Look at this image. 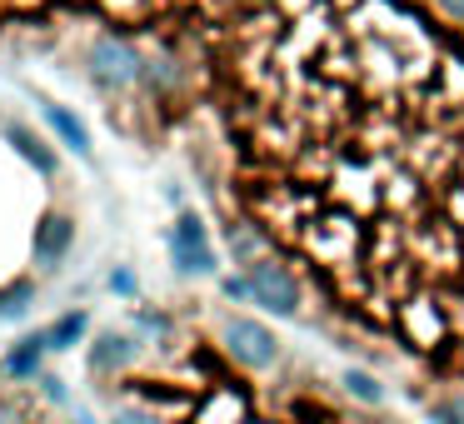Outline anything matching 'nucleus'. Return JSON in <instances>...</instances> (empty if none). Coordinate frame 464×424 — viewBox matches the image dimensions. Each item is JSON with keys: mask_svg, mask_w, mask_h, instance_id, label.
Here are the masks:
<instances>
[{"mask_svg": "<svg viewBox=\"0 0 464 424\" xmlns=\"http://www.w3.org/2000/svg\"><path fill=\"white\" fill-rule=\"evenodd\" d=\"M440 11H444V21L464 25V0H440Z\"/></svg>", "mask_w": 464, "mask_h": 424, "instance_id": "nucleus-17", "label": "nucleus"}, {"mask_svg": "<svg viewBox=\"0 0 464 424\" xmlns=\"http://www.w3.org/2000/svg\"><path fill=\"white\" fill-rule=\"evenodd\" d=\"M51 350V340H45V334H31V340H21L11 350V360H5V374H11V380H31L35 370H41V354Z\"/></svg>", "mask_w": 464, "mask_h": 424, "instance_id": "nucleus-7", "label": "nucleus"}, {"mask_svg": "<svg viewBox=\"0 0 464 424\" xmlns=\"http://www.w3.org/2000/svg\"><path fill=\"white\" fill-rule=\"evenodd\" d=\"M175 245H185V250H210V245H205V225L195 220V215H180V220H175Z\"/></svg>", "mask_w": 464, "mask_h": 424, "instance_id": "nucleus-13", "label": "nucleus"}, {"mask_svg": "<svg viewBox=\"0 0 464 424\" xmlns=\"http://www.w3.org/2000/svg\"><path fill=\"white\" fill-rule=\"evenodd\" d=\"M45 5H91V11L111 15V21H130V25H155L170 15H195V11H225L230 0H0V11L15 15H35Z\"/></svg>", "mask_w": 464, "mask_h": 424, "instance_id": "nucleus-2", "label": "nucleus"}, {"mask_svg": "<svg viewBox=\"0 0 464 424\" xmlns=\"http://www.w3.org/2000/svg\"><path fill=\"white\" fill-rule=\"evenodd\" d=\"M130 360V344L121 340V334H105V340H95L91 344V370H121V364Z\"/></svg>", "mask_w": 464, "mask_h": 424, "instance_id": "nucleus-10", "label": "nucleus"}, {"mask_svg": "<svg viewBox=\"0 0 464 424\" xmlns=\"http://www.w3.org/2000/svg\"><path fill=\"white\" fill-rule=\"evenodd\" d=\"M45 120H51V130L61 135V140L71 145L75 155H85V150H91V135H85V125L75 120V115L65 111V105H45Z\"/></svg>", "mask_w": 464, "mask_h": 424, "instance_id": "nucleus-8", "label": "nucleus"}, {"mask_svg": "<svg viewBox=\"0 0 464 424\" xmlns=\"http://www.w3.org/2000/svg\"><path fill=\"white\" fill-rule=\"evenodd\" d=\"M45 394H51L55 404H65V390H61V380H45Z\"/></svg>", "mask_w": 464, "mask_h": 424, "instance_id": "nucleus-19", "label": "nucleus"}, {"mask_svg": "<svg viewBox=\"0 0 464 424\" xmlns=\"http://www.w3.org/2000/svg\"><path fill=\"white\" fill-rule=\"evenodd\" d=\"M25 304H31V284H15V290H5V294H0V314H21L25 310Z\"/></svg>", "mask_w": 464, "mask_h": 424, "instance_id": "nucleus-15", "label": "nucleus"}, {"mask_svg": "<svg viewBox=\"0 0 464 424\" xmlns=\"http://www.w3.org/2000/svg\"><path fill=\"white\" fill-rule=\"evenodd\" d=\"M344 390H350L354 400H364V404H380V400H384V384L374 380V374H364V370H350V374H344Z\"/></svg>", "mask_w": 464, "mask_h": 424, "instance_id": "nucleus-11", "label": "nucleus"}, {"mask_svg": "<svg viewBox=\"0 0 464 424\" xmlns=\"http://www.w3.org/2000/svg\"><path fill=\"white\" fill-rule=\"evenodd\" d=\"M260 215L320 270L374 280L464 260V41L404 0H260L245 31Z\"/></svg>", "mask_w": 464, "mask_h": 424, "instance_id": "nucleus-1", "label": "nucleus"}, {"mask_svg": "<svg viewBox=\"0 0 464 424\" xmlns=\"http://www.w3.org/2000/svg\"><path fill=\"white\" fill-rule=\"evenodd\" d=\"M0 424H5V404H0Z\"/></svg>", "mask_w": 464, "mask_h": 424, "instance_id": "nucleus-20", "label": "nucleus"}, {"mask_svg": "<svg viewBox=\"0 0 464 424\" xmlns=\"http://www.w3.org/2000/svg\"><path fill=\"white\" fill-rule=\"evenodd\" d=\"M175 265H180L185 275H210L215 270V255L210 250H185V245H175Z\"/></svg>", "mask_w": 464, "mask_h": 424, "instance_id": "nucleus-14", "label": "nucleus"}, {"mask_svg": "<svg viewBox=\"0 0 464 424\" xmlns=\"http://www.w3.org/2000/svg\"><path fill=\"white\" fill-rule=\"evenodd\" d=\"M5 135H11V145H15V150H21V155H25V160H31V165H35V170H41V175H51V170H55V155H51V150H45V145H41V140H35V135H31V130H25V125H11V130H5Z\"/></svg>", "mask_w": 464, "mask_h": 424, "instance_id": "nucleus-9", "label": "nucleus"}, {"mask_svg": "<svg viewBox=\"0 0 464 424\" xmlns=\"http://www.w3.org/2000/svg\"><path fill=\"white\" fill-rule=\"evenodd\" d=\"M81 334H85V314H65V320L51 324V334H45V340H51L55 350H65V344H75Z\"/></svg>", "mask_w": 464, "mask_h": 424, "instance_id": "nucleus-12", "label": "nucleus"}, {"mask_svg": "<svg viewBox=\"0 0 464 424\" xmlns=\"http://www.w3.org/2000/svg\"><path fill=\"white\" fill-rule=\"evenodd\" d=\"M245 294H250L260 310L270 314H295L300 310V284H295V275L285 270V265L275 260H255L250 275H245Z\"/></svg>", "mask_w": 464, "mask_h": 424, "instance_id": "nucleus-3", "label": "nucleus"}, {"mask_svg": "<svg viewBox=\"0 0 464 424\" xmlns=\"http://www.w3.org/2000/svg\"><path fill=\"white\" fill-rule=\"evenodd\" d=\"M220 340H225V354H230V360H240L245 370H270V364L280 360V344H275V334L265 330V324L245 320V314L225 320Z\"/></svg>", "mask_w": 464, "mask_h": 424, "instance_id": "nucleus-4", "label": "nucleus"}, {"mask_svg": "<svg viewBox=\"0 0 464 424\" xmlns=\"http://www.w3.org/2000/svg\"><path fill=\"white\" fill-rule=\"evenodd\" d=\"M115 424H155L150 414H140V410H125V414H115Z\"/></svg>", "mask_w": 464, "mask_h": 424, "instance_id": "nucleus-18", "label": "nucleus"}, {"mask_svg": "<svg viewBox=\"0 0 464 424\" xmlns=\"http://www.w3.org/2000/svg\"><path fill=\"white\" fill-rule=\"evenodd\" d=\"M430 419H434V424H464V400H444V404H434Z\"/></svg>", "mask_w": 464, "mask_h": 424, "instance_id": "nucleus-16", "label": "nucleus"}, {"mask_svg": "<svg viewBox=\"0 0 464 424\" xmlns=\"http://www.w3.org/2000/svg\"><path fill=\"white\" fill-rule=\"evenodd\" d=\"M65 245H71V220H65V215H51V220L41 225V235H35V260L55 265L65 255Z\"/></svg>", "mask_w": 464, "mask_h": 424, "instance_id": "nucleus-6", "label": "nucleus"}, {"mask_svg": "<svg viewBox=\"0 0 464 424\" xmlns=\"http://www.w3.org/2000/svg\"><path fill=\"white\" fill-rule=\"evenodd\" d=\"M91 71H95V81H105V85H130L135 75H140V61H135V51L125 41L105 35L91 51Z\"/></svg>", "mask_w": 464, "mask_h": 424, "instance_id": "nucleus-5", "label": "nucleus"}]
</instances>
